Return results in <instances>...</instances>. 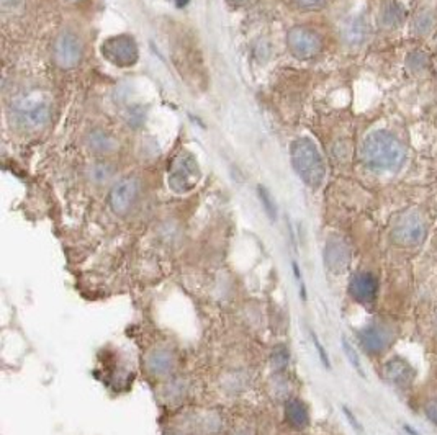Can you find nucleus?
Segmentation results:
<instances>
[{"mask_svg": "<svg viewBox=\"0 0 437 435\" xmlns=\"http://www.w3.org/2000/svg\"><path fill=\"white\" fill-rule=\"evenodd\" d=\"M357 339L367 354L380 355L392 345L393 334L392 330L382 324H372L359 330Z\"/></svg>", "mask_w": 437, "mask_h": 435, "instance_id": "nucleus-10", "label": "nucleus"}, {"mask_svg": "<svg viewBox=\"0 0 437 435\" xmlns=\"http://www.w3.org/2000/svg\"><path fill=\"white\" fill-rule=\"evenodd\" d=\"M405 20V8L401 7L398 2L395 0H388L382 5V12H380V22L383 23V27L393 28L401 25Z\"/></svg>", "mask_w": 437, "mask_h": 435, "instance_id": "nucleus-16", "label": "nucleus"}, {"mask_svg": "<svg viewBox=\"0 0 437 435\" xmlns=\"http://www.w3.org/2000/svg\"><path fill=\"white\" fill-rule=\"evenodd\" d=\"M290 162L295 174L310 189L325 182L326 165L320 149L310 138H297L290 146Z\"/></svg>", "mask_w": 437, "mask_h": 435, "instance_id": "nucleus-3", "label": "nucleus"}, {"mask_svg": "<svg viewBox=\"0 0 437 435\" xmlns=\"http://www.w3.org/2000/svg\"><path fill=\"white\" fill-rule=\"evenodd\" d=\"M54 61L61 69H74L84 56V44L74 31L66 30L58 35L53 46Z\"/></svg>", "mask_w": 437, "mask_h": 435, "instance_id": "nucleus-8", "label": "nucleus"}, {"mask_svg": "<svg viewBox=\"0 0 437 435\" xmlns=\"http://www.w3.org/2000/svg\"><path fill=\"white\" fill-rule=\"evenodd\" d=\"M378 293V282L370 272H359L349 282V294L361 304H370Z\"/></svg>", "mask_w": 437, "mask_h": 435, "instance_id": "nucleus-12", "label": "nucleus"}, {"mask_svg": "<svg viewBox=\"0 0 437 435\" xmlns=\"http://www.w3.org/2000/svg\"><path fill=\"white\" fill-rule=\"evenodd\" d=\"M110 175L112 170L109 165L105 164H97L94 165V169H92V177H94L95 182H105V180H109Z\"/></svg>", "mask_w": 437, "mask_h": 435, "instance_id": "nucleus-24", "label": "nucleus"}, {"mask_svg": "<svg viewBox=\"0 0 437 435\" xmlns=\"http://www.w3.org/2000/svg\"><path fill=\"white\" fill-rule=\"evenodd\" d=\"M292 2L305 10H320L328 4V0H292Z\"/></svg>", "mask_w": 437, "mask_h": 435, "instance_id": "nucleus-26", "label": "nucleus"}, {"mask_svg": "<svg viewBox=\"0 0 437 435\" xmlns=\"http://www.w3.org/2000/svg\"><path fill=\"white\" fill-rule=\"evenodd\" d=\"M382 375L390 385L395 386H408L411 381L414 380V370L409 365L408 360L401 359V357H395V359L385 362L382 367Z\"/></svg>", "mask_w": 437, "mask_h": 435, "instance_id": "nucleus-13", "label": "nucleus"}, {"mask_svg": "<svg viewBox=\"0 0 437 435\" xmlns=\"http://www.w3.org/2000/svg\"><path fill=\"white\" fill-rule=\"evenodd\" d=\"M234 435H249L248 432H238V434H234Z\"/></svg>", "mask_w": 437, "mask_h": 435, "instance_id": "nucleus-31", "label": "nucleus"}, {"mask_svg": "<svg viewBox=\"0 0 437 435\" xmlns=\"http://www.w3.org/2000/svg\"><path fill=\"white\" fill-rule=\"evenodd\" d=\"M87 144H89V148L92 151L100 153V154H107L115 149L116 141L113 139L109 133L102 131V129H97V131L89 134V139H87Z\"/></svg>", "mask_w": 437, "mask_h": 435, "instance_id": "nucleus-17", "label": "nucleus"}, {"mask_svg": "<svg viewBox=\"0 0 437 435\" xmlns=\"http://www.w3.org/2000/svg\"><path fill=\"white\" fill-rule=\"evenodd\" d=\"M176 365V357L166 347H159L149 352L146 357V369L154 376H166Z\"/></svg>", "mask_w": 437, "mask_h": 435, "instance_id": "nucleus-14", "label": "nucleus"}, {"mask_svg": "<svg viewBox=\"0 0 437 435\" xmlns=\"http://www.w3.org/2000/svg\"><path fill=\"white\" fill-rule=\"evenodd\" d=\"M200 180H202V169L197 157L188 151L179 153L169 165V189L179 195H185L192 191Z\"/></svg>", "mask_w": 437, "mask_h": 435, "instance_id": "nucleus-4", "label": "nucleus"}, {"mask_svg": "<svg viewBox=\"0 0 437 435\" xmlns=\"http://www.w3.org/2000/svg\"><path fill=\"white\" fill-rule=\"evenodd\" d=\"M310 335H311V342H313V345H315V349L318 352V357H320L323 367H325L326 370H331V362H329V357L326 354L325 347H323V344H321V340L318 339V335L313 333V330H310Z\"/></svg>", "mask_w": 437, "mask_h": 435, "instance_id": "nucleus-23", "label": "nucleus"}, {"mask_svg": "<svg viewBox=\"0 0 437 435\" xmlns=\"http://www.w3.org/2000/svg\"><path fill=\"white\" fill-rule=\"evenodd\" d=\"M361 159L372 172H393L405 164L406 148L393 133L375 129L364 138Z\"/></svg>", "mask_w": 437, "mask_h": 435, "instance_id": "nucleus-1", "label": "nucleus"}, {"mask_svg": "<svg viewBox=\"0 0 437 435\" xmlns=\"http://www.w3.org/2000/svg\"><path fill=\"white\" fill-rule=\"evenodd\" d=\"M190 2V0H177V7H185Z\"/></svg>", "mask_w": 437, "mask_h": 435, "instance_id": "nucleus-30", "label": "nucleus"}, {"mask_svg": "<svg viewBox=\"0 0 437 435\" xmlns=\"http://www.w3.org/2000/svg\"><path fill=\"white\" fill-rule=\"evenodd\" d=\"M287 46L297 59H311L321 53L323 38L318 31L297 25L287 33Z\"/></svg>", "mask_w": 437, "mask_h": 435, "instance_id": "nucleus-7", "label": "nucleus"}, {"mask_svg": "<svg viewBox=\"0 0 437 435\" xmlns=\"http://www.w3.org/2000/svg\"><path fill=\"white\" fill-rule=\"evenodd\" d=\"M231 7H243V5H248L251 0H226Z\"/></svg>", "mask_w": 437, "mask_h": 435, "instance_id": "nucleus-29", "label": "nucleus"}, {"mask_svg": "<svg viewBox=\"0 0 437 435\" xmlns=\"http://www.w3.org/2000/svg\"><path fill=\"white\" fill-rule=\"evenodd\" d=\"M408 64L411 69H423V67L428 64V58H426L424 53H419V49H418L409 56Z\"/></svg>", "mask_w": 437, "mask_h": 435, "instance_id": "nucleus-25", "label": "nucleus"}, {"mask_svg": "<svg viewBox=\"0 0 437 435\" xmlns=\"http://www.w3.org/2000/svg\"><path fill=\"white\" fill-rule=\"evenodd\" d=\"M424 412H426V417H428L434 426H437V401H431L428 406H426Z\"/></svg>", "mask_w": 437, "mask_h": 435, "instance_id": "nucleus-28", "label": "nucleus"}, {"mask_svg": "<svg viewBox=\"0 0 437 435\" xmlns=\"http://www.w3.org/2000/svg\"><path fill=\"white\" fill-rule=\"evenodd\" d=\"M323 258H325V266L329 272L341 273L351 263V249L342 237L331 236L326 241Z\"/></svg>", "mask_w": 437, "mask_h": 435, "instance_id": "nucleus-11", "label": "nucleus"}, {"mask_svg": "<svg viewBox=\"0 0 437 435\" xmlns=\"http://www.w3.org/2000/svg\"><path fill=\"white\" fill-rule=\"evenodd\" d=\"M367 22H365L364 17H357L354 18L351 23L347 25L346 28V40L351 44H361L364 43L365 40H367L369 36V27Z\"/></svg>", "mask_w": 437, "mask_h": 435, "instance_id": "nucleus-18", "label": "nucleus"}, {"mask_svg": "<svg viewBox=\"0 0 437 435\" xmlns=\"http://www.w3.org/2000/svg\"><path fill=\"white\" fill-rule=\"evenodd\" d=\"M433 27H434V15L431 13L429 10H421L419 13L414 15L411 30H413V33L416 36H424L433 30Z\"/></svg>", "mask_w": 437, "mask_h": 435, "instance_id": "nucleus-19", "label": "nucleus"}, {"mask_svg": "<svg viewBox=\"0 0 437 435\" xmlns=\"http://www.w3.org/2000/svg\"><path fill=\"white\" fill-rule=\"evenodd\" d=\"M428 234L424 216L416 210H408L397 216L392 226V239L401 247L419 246Z\"/></svg>", "mask_w": 437, "mask_h": 435, "instance_id": "nucleus-5", "label": "nucleus"}, {"mask_svg": "<svg viewBox=\"0 0 437 435\" xmlns=\"http://www.w3.org/2000/svg\"><path fill=\"white\" fill-rule=\"evenodd\" d=\"M290 362V350L287 349L285 345L275 347L274 352H272V365L275 367L277 370H284Z\"/></svg>", "mask_w": 437, "mask_h": 435, "instance_id": "nucleus-22", "label": "nucleus"}, {"mask_svg": "<svg viewBox=\"0 0 437 435\" xmlns=\"http://www.w3.org/2000/svg\"><path fill=\"white\" fill-rule=\"evenodd\" d=\"M51 98L41 89L22 90L10 100L8 117L15 128L38 131L51 120Z\"/></svg>", "mask_w": 437, "mask_h": 435, "instance_id": "nucleus-2", "label": "nucleus"}, {"mask_svg": "<svg viewBox=\"0 0 437 435\" xmlns=\"http://www.w3.org/2000/svg\"><path fill=\"white\" fill-rule=\"evenodd\" d=\"M285 419L293 429L303 431V429H306L308 424H310V411H308V406L301 400L292 398V400H289L285 404Z\"/></svg>", "mask_w": 437, "mask_h": 435, "instance_id": "nucleus-15", "label": "nucleus"}, {"mask_svg": "<svg viewBox=\"0 0 437 435\" xmlns=\"http://www.w3.org/2000/svg\"><path fill=\"white\" fill-rule=\"evenodd\" d=\"M140 196V180L136 177H123L112 186L109 205L118 216H125L133 210Z\"/></svg>", "mask_w": 437, "mask_h": 435, "instance_id": "nucleus-9", "label": "nucleus"}, {"mask_svg": "<svg viewBox=\"0 0 437 435\" xmlns=\"http://www.w3.org/2000/svg\"><path fill=\"white\" fill-rule=\"evenodd\" d=\"M342 412H344V416H346V419L349 421V424H351V426H352L354 431L359 432L361 435H364V427L361 426V422L357 421V417L351 412V409H349L347 406H342Z\"/></svg>", "mask_w": 437, "mask_h": 435, "instance_id": "nucleus-27", "label": "nucleus"}, {"mask_svg": "<svg viewBox=\"0 0 437 435\" xmlns=\"http://www.w3.org/2000/svg\"><path fill=\"white\" fill-rule=\"evenodd\" d=\"M102 56L116 67H131L140 59V48L131 35H116L107 38L100 46Z\"/></svg>", "mask_w": 437, "mask_h": 435, "instance_id": "nucleus-6", "label": "nucleus"}, {"mask_svg": "<svg viewBox=\"0 0 437 435\" xmlns=\"http://www.w3.org/2000/svg\"><path fill=\"white\" fill-rule=\"evenodd\" d=\"M341 342H342V350H344V354H346V357H347L349 364L354 367V370H356L359 375L365 376L364 369H362V364H361V359H359V355H357L356 349H354V345L351 344V342H349V339L346 338V335H342Z\"/></svg>", "mask_w": 437, "mask_h": 435, "instance_id": "nucleus-21", "label": "nucleus"}, {"mask_svg": "<svg viewBox=\"0 0 437 435\" xmlns=\"http://www.w3.org/2000/svg\"><path fill=\"white\" fill-rule=\"evenodd\" d=\"M257 193H259L261 205H262V208H264L265 215L269 216L270 221H275L277 220V205H275L274 196H272L270 191L262 185L257 186Z\"/></svg>", "mask_w": 437, "mask_h": 435, "instance_id": "nucleus-20", "label": "nucleus"}]
</instances>
